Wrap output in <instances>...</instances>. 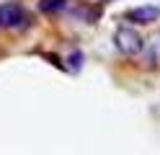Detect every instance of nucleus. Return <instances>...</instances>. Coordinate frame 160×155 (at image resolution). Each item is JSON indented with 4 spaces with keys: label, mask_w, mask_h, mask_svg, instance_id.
Segmentation results:
<instances>
[{
    "label": "nucleus",
    "mask_w": 160,
    "mask_h": 155,
    "mask_svg": "<svg viewBox=\"0 0 160 155\" xmlns=\"http://www.w3.org/2000/svg\"><path fill=\"white\" fill-rule=\"evenodd\" d=\"M114 41H116L119 52H124V54L134 57V54H139V52H142V41H145V39L139 36L132 26H122V28L114 34Z\"/></svg>",
    "instance_id": "f257e3e1"
},
{
    "label": "nucleus",
    "mask_w": 160,
    "mask_h": 155,
    "mask_svg": "<svg viewBox=\"0 0 160 155\" xmlns=\"http://www.w3.org/2000/svg\"><path fill=\"white\" fill-rule=\"evenodd\" d=\"M26 10L18 3H3L0 5V26L3 28H21L26 26Z\"/></svg>",
    "instance_id": "f03ea898"
},
{
    "label": "nucleus",
    "mask_w": 160,
    "mask_h": 155,
    "mask_svg": "<svg viewBox=\"0 0 160 155\" xmlns=\"http://www.w3.org/2000/svg\"><path fill=\"white\" fill-rule=\"evenodd\" d=\"M158 18H160V8H158V5H139V8L127 10V21H132V23H139V26L155 23Z\"/></svg>",
    "instance_id": "7ed1b4c3"
},
{
    "label": "nucleus",
    "mask_w": 160,
    "mask_h": 155,
    "mask_svg": "<svg viewBox=\"0 0 160 155\" xmlns=\"http://www.w3.org/2000/svg\"><path fill=\"white\" fill-rule=\"evenodd\" d=\"M67 8V0H42L39 3V10L42 13H59V10Z\"/></svg>",
    "instance_id": "20e7f679"
},
{
    "label": "nucleus",
    "mask_w": 160,
    "mask_h": 155,
    "mask_svg": "<svg viewBox=\"0 0 160 155\" xmlns=\"http://www.w3.org/2000/svg\"><path fill=\"white\" fill-rule=\"evenodd\" d=\"M80 62H83V54H80V52H72V54L67 57V65H70V70H72V72L80 70Z\"/></svg>",
    "instance_id": "39448f33"
},
{
    "label": "nucleus",
    "mask_w": 160,
    "mask_h": 155,
    "mask_svg": "<svg viewBox=\"0 0 160 155\" xmlns=\"http://www.w3.org/2000/svg\"><path fill=\"white\" fill-rule=\"evenodd\" d=\"M75 16H80V18H91V21H96V18H98V10H96V8H78V10H75Z\"/></svg>",
    "instance_id": "423d86ee"
},
{
    "label": "nucleus",
    "mask_w": 160,
    "mask_h": 155,
    "mask_svg": "<svg viewBox=\"0 0 160 155\" xmlns=\"http://www.w3.org/2000/svg\"><path fill=\"white\" fill-rule=\"evenodd\" d=\"M106 3H111V0H106Z\"/></svg>",
    "instance_id": "0eeeda50"
}]
</instances>
